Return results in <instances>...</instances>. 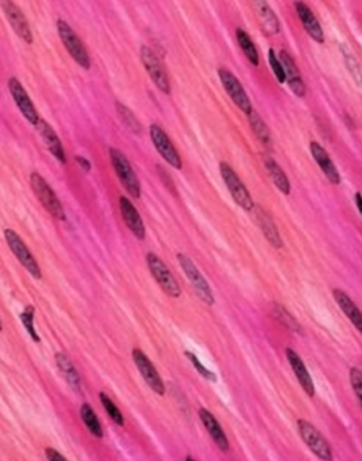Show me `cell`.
I'll use <instances>...</instances> for the list:
<instances>
[{
    "mask_svg": "<svg viewBox=\"0 0 362 461\" xmlns=\"http://www.w3.org/2000/svg\"><path fill=\"white\" fill-rule=\"evenodd\" d=\"M30 185L34 195L38 197L44 208L57 220H65V212L59 197L50 188V185L44 179V177L37 172L31 173Z\"/></svg>",
    "mask_w": 362,
    "mask_h": 461,
    "instance_id": "6da1fadb",
    "label": "cell"
},
{
    "mask_svg": "<svg viewBox=\"0 0 362 461\" xmlns=\"http://www.w3.org/2000/svg\"><path fill=\"white\" fill-rule=\"evenodd\" d=\"M110 158L115 169V173L118 175L124 189L127 190V193L133 199H140L141 197V184H140V179L137 178V174L133 170L128 159L124 157L122 151L117 148H110Z\"/></svg>",
    "mask_w": 362,
    "mask_h": 461,
    "instance_id": "7a4b0ae2",
    "label": "cell"
},
{
    "mask_svg": "<svg viewBox=\"0 0 362 461\" xmlns=\"http://www.w3.org/2000/svg\"><path fill=\"white\" fill-rule=\"evenodd\" d=\"M57 31H59V35H60L61 41H62V45L68 50L70 57L73 58L75 62L79 63L82 68L90 69V58L88 56V52H87L82 39L76 35L73 29L64 19H59L57 21Z\"/></svg>",
    "mask_w": 362,
    "mask_h": 461,
    "instance_id": "3957f363",
    "label": "cell"
},
{
    "mask_svg": "<svg viewBox=\"0 0 362 461\" xmlns=\"http://www.w3.org/2000/svg\"><path fill=\"white\" fill-rule=\"evenodd\" d=\"M219 170H220V175H222L229 192L231 193L234 202H237L242 209L250 212L254 206V202H253V199H251L249 190L246 189V186L243 185V182L240 179V177L233 170V168L226 162H220Z\"/></svg>",
    "mask_w": 362,
    "mask_h": 461,
    "instance_id": "277c9868",
    "label": "cell"
},
{
    "mask_svg": "<svg viewBox=\"0 0 362 461\" xmlns=\"http://www.w3.org/2000/svg\"><path fill=\"white\" fill-rule=\"evenodd\" d=\"M298 428L303 441L308 445V448L314 455H316L321 460L332 461V447L327 442V440L322 435V433L319 432L312 424L304 420L298 421Z\"/></svg>",
    "mask_w": 362,
    "mask_h": 461,
    "instance_id": "5b68a950",
    "label": "cell"
},
{
    "mask_svg": "<svg viewBox=\"0 0 362 461\" xmlns=\"http://www.w3.org/2000/svg\"><path fill=\"white\" fill-rule=\"evenodd\" d=\"M146 260L151 275L157 281L160 288H162L169 297L179 298L181 295L180 286L173 274L171 273V270L168 268V266L153 253L148 254Z\"/></svg>",
    "mask_w": 362,
    "mask_h": 461,
    "instance_id": "8992f818",
    "label": "cell"
},
{
    "mask_svg": "<svg viewBox=\"0 0 362 461\" xmlns=\"http://www.w3.org/2000/svg\"><path fill=\"white\" fill-rule=\"evenodd\" d=\"M178 259H179V263H180L181 268L182 271L185 273L187 278L189 279V282L192 284L193 288L196 290L199 298L207 304L209 306H212L213 302H215V298H213V293H212L211 288L209 285V282L206 281V278L202 275V273L198 270V267L195 266V263L192 262V259L184 254H179L178 255Z\"/></svg>",
    "mask_w": 362,
    "mask_h": 461,
    "instance_id": "52a82bcc",
    "label": "cell"
},
{
    "mask_svg": "<svg viewBox=\"0 0 362 461\" xmlns=\"http://www.w3.org/2000/svg\"><path fill=\"white\" fill-rule=\"evenodd\" d=\"M4 237H6V242L10 247V250L17 257V259L19 260V263L30 273L34 278L39 279L41 278V268H39L35 258L32 257L30 250L28 248V246L21 239V236L15 230H4Z\"/></svg>",
    "mask_w": 362,
    "mask_h": 461,
    "instance_id": "ba28073f",
    "label": "cell"
},
{
    "mask_svg": "<svg viewBox=\"0 0 362 461\" xmlns=\"http://www.w3.org/2000/svg\"><path fill=\"white\" fill-rule=\"evenodd\" d=\"M218 76L220 79V83L225 88V90L231 97V100L236 103V106L241 110L242 112L249 115L253 111L251 101H250L245 88L242 87L240 80L230 70H227L225 68L218 69Z\"/></svg>",
    "mask_w": 362,
    "mask_h": 461,
    "instance_id": "9c48e42d",
    "label": "cell"
},
{
    "mask_svg": "<svg viewBox=\"0 0 362 461\" xmlns=\"http://www.w3.org/2000/svg\"><path fill=\"white\" fill-rule=\"evenodd\" d=\"M141 61L146 69V72L151 76V81L155 84V87L158 88L161 92L164 93H171V83H169V77L160 61V58L157 57V55L153 52L149 46H142L141 48Z\"/></svg>",
    "mask_w": 362,
    "mask_h": 461,
    "instance_id": "30bf717a",
    "label": "cell"
},
{
    "mask_svg": "<svg viewBox=\"0 0 362 461\" xmlns=\"http://www.w3.org/2000/svg\"><path fill=\"white\" fill-rule=\"evenodd\" d=\"M151 142L154 144V147L157 148V151L160 153V155L175 169L180 170L182 168V162H181L180 155L179 151L176 150V147L172 144V141L169 139V137L166 135V133L157 124H151Z\"/></svg>",
    "mask_w": 362,
    "mask_h": 461,
    "instance_id": "8fae6325",
    "label": "cell"
},
{
    "mask_svg": "<svg viewBox=\"0 0 362 461\" xmlns=\"http://www.w3.org/2000/svg\"><path fill=\"white\" fill-rule=\"evenodd\" d=\"M0 7L3 8L6 18L10 26L17 32V35L26 43H32V34H31L29 22L21 8L11 0H0Z\"/></svg>",
    "mask_w": 362,
    "mask_h": 461,
    "instance_id": "7c38bea8",
    "label": "cell"
},
{
    "mask_svg": "<svg viewBox=\"0 0 362 461\" xmlns=\"http://www.w3.org/2000/svg\"><path fill=\"white\" fill-rule=\"evenodd\" d=\"M131 355H133V360H134L140 374L145 379L148 386L158 395H164L165 394V384H164L160 374L157 373L155 367L153 366V363L149 360V357L138 348H134Z\"/></svg>",
    "mask_w": 362,
    "mask_h": 461,
    "instance_id": "4fadbf2b",
    "label": "cell"
},
{
    "mask_svg": "<svg viewBox=\"0 0 362 461\" xmlns=\"http://www.w3.org/2000/svg\"><path fill=\"white\" fill-rule=\"evenodd\" d=\"M8 89H10V93L12 96L17 107L22 112V115L28 119V121L30 124L37 126V123L39 120V116H38V112H37L26 89L19 83V80L15 79V77H11L8 80Z\"/></svg>",
    "mask_w": 362,
    "mask_h": 461,
    "instance_id": "5bb4252c",
    "label": "cell"
},
{
    "mask_svg": "<svg viewBox=\"0 0 362 461\" xmlns=\"http://www.w3.org/2000/svg\"><path fill=\"white\" fill-rule=\"evenodd\" d=\"M278 59L281 62V66L284 69L285 75V81L291 88V90L298 96V97H304L305 96V86L303 83L302 76L299 72V68L294 58L291 57L285 50L280 52Z\"/></svg>",
    "mask_w": 362,
    "mask_h": 461,
    "instance_id": "9a60e30c",
    "label": "cell"
},
{
    "mask_svg": "<svg viewBox=\"0 0 362 461\" xmlns=\"http://www.w3.org/2000/svg\"><path fill=\"white\" fill-rule=\"evenodd\" d=\"M251 210H253L254 220H256L257 226L260 227V230H263V233L265 235L268 242L271 243L274 248H281L283 247V239L280 236V232L277 230L271 215L264 208H261L258 205H254Z\"/></svg>",
    "mask_w": 362,
    "mask_h": 461,
    "instance_id": "2e32d148",
    "label": "cell"
},
{
    "mask_svg": "<svg viewBox=\"0 0 362 461\" xmlns=\"http://www.w3.org/2000/svg\"><path fill=\"white\" fill-rule=\"evenodd\" d=\"M295 7H296V12L299 15V19L302 22L303 28L307 31V34L315 42L323 43L325 42V32H323V29H322L321 23L318 22L316 17L309 10V7L305 3H303V1H296Z\"/></svg>",
    "mask_w": 362,
    "mask_h": 461,
    "instance_id": "e0dca14e",
    "label": "cell"
},
{
    "mask_svg": "<svg viewBox=\"0 0 362 461\" xmlns=\"http://www.w3.org/2000/svg\"><path fill=\"white\" fill-rule=\"evenodd\" d=\"M120 208H121L122 216H123L124 223L128 227V230L135 235L137 239L144 240L145 239V224H144L138 210L133 205V202H130L127 197L122 196L120 199Z\"/></svg>",
    "mask_w": 362,
    "mask_h": 461,
    "instance_id": "ac0fdd59",
    "label": "cell"
},
{
    "mask_svg": "<svg viewBox=\"0 0 362 461\" xmlns=\"http://www.w3.org/2000/svg\"><path fill=\"white\" fill-rule=\"evenodd\" d=\"M251 7L254 8L256 17L261 25V28L267 31V34L273 35L280 31V22L274 11L267 0H250Z\"/></svg>",
    "mask_w": 362,
    "mask_h": 461,
    "instance_id": "d6986e66",
    "label": "cell"
},
{
    "mask_svg": "<svg viewBox=\"0 0 362 461\" xmlns=\"http://www.w3.org/2000/svg\"><path fill=\"white\" fill-rule=\"evenodd\" d=\"M287 359L292 367V371L296 375L301 386H302L304 393L308 395V397H314L315 395V386H314V382H312V377L311 375L308 373L307 367L304 366L303 363L302 357L291 348H287Z\"/></svg>",
    "mask_w": 362,
    "mask_h": 461,
    "instance_id": "ffe728a7",
    "label": "cell"
},
{
    "mask_svg": "<svg viewBox=\"0 0 362 461\" xmlns=\"http://www.w3.org/2000/svg\"><path fill=\"white\" fill-rule=\"evenodd\" d=\"M199 415H200V420L206 428V431L209 432V434L211 435L215 445L223 451V452H227L230 449V444H229V440L226 437V434L223 432L222 426L219 425V422L216 421V418L213 417L211 411H209L207 409H200L199 410Z\"/></svg>",
    "mask_w": 362,
    "mask_h": 461,
    "instance_id": "44dd1931",
    "label": "cell"
},
{
    "mask_svg": "<svg viewBox=\"0 0 362 461\" xmlns=\"http://www.w3.org/2000/svg\"><path fill=\"white\" fill-rule=\"evenodd\" d=\"M309 148H311V154H312L315 162L319 165V168L322 169V172L327 177V179L332 184H334V185H338L341 182V175H339L338 169L335 168L332 158L329 157L327 151L321 144H316V142H312Z\"/></svg>",
    "mask_w": 362,
    "mask_h": 461,
    "instance_id": "7402d4cb",
    "label": "cell"
},
{
    "mask_svg": "<svg viewBox=\"0 0 362 461\" xmlns=\"http://www.w3.org/2000/svg\"><path fill=\"white\" fill-rule=\"evenodd\" d=\"M37 128H38V131H39L44 142L48 146L49 151L53 154V157L57 161H60L61 164H65L66 158H65V153H64L60 138L57 137V134L55 133V130L52 128V126L48 121L39 119L38 123H37Z\"/></svg>",
    "mask_w": 362,
    "mask_h": 461,
    "instance_id": "603a6c76",
    "label": "cell"
},
{
    "mask_svg": "<svg viewBox=\"0 0 362 461\" xmlns=\"http://www.w3.org/2000/svg\"><path fill=\"white\" fill-rule=\"evenodd\" d=\"M334 300L338 304V306L341 308V311L346 315V317L349 318L353 325L361 332L362 331V316L360 309L356 306V304L352 301V298L342 290L335 288L332 291Z\"/></svg>",
    "mask_w": 362,
    "mask_h": 461,
    "instance_id": "cb8c5ba5",
    "label": "cell"
},
{
    "mask_svg": "<svg viewBox=\"0 0 362 461\" xmlns=\"http://www.w3.org/2000/svg\"><path fill=\"white\" fill-rule=\"evenodd\" d=\"M56 364L59 367V370L61 371L62 376L65 377V380L68 382V384L75 390V391H80L82 389V382H80V375L76 371L75 366L72 364L70 359L62 353V352H59L56 353Z\"/></svg>",
    "mask_w": 362,
    "mask_h": 461,
    "instance_id": "d4e9b609",
    "label": "cell"
},
{
    "mask_svg": "<svg viewBox=\"0 0 362 461\" xmlns=\"http://www.w3.org/2000/svg\"><path fill=\"white\" fill-rule=\"evenodd\" d=\"M264 162H265V168H267L268 173L271 175L272 181L277 186V189L284 195H289L291 184L288 181L287 174L283 172V169L278 166V164L271 157H267L264 159Z\"/></svg>",
    "mask_w": 362,
    "mask_h": 461,
    "instance_id": "484cf974",
    "label": "cell"
},
{
    "mask_svg": "<svg viewBox=\"0 0 362 461\" xmlns=\"http://www.w3.org/2000/svg\"><path fill=\"white\" fill-rule=\"evenodd\" d=\"M236 34H237V41H238V45H240L242 52L245 53V56L249 59L250 63H253L254 66H257L260 63V56H258L257 48L253 43L251 38L249 37V34L243 29H237Z\"/></svg>",
    "mask_w": 362,
    "mask_h": 461,
    "instance_id": "4316f807",
    "label": "cell"
},
{
    "mask_svg": "<svg viewBox=\"0 0 362 461\" xmlns=\"http://www.w3.org/2000/svg\"><path fill=\"white\" fill-rule=\"evenodd\" d=\"M80 415H82V420H83L84 425L87 426V429L90 431V434L95 435L96 438H102V437H103V428H102V424H100V421H99L96 413L93 411V409L90 407V404H82Z\"/></svg>",
    "mask_w": 362,
    "mask_h": 461,
    "instance_id": "83f0119b",
    "label": "cell"
},
{
    "mask_svg": "<svg viewBox=\"0 0 362 461\" xmlns=\"http://www.w3.org/2000/svg\"><path fill=\"white\" fill-rule=\"evenodd\" d=\"M249 121H250V127L254 131V134L257 135V138L260 139L261 144H271V133L268 126L265 124V121L261 119V116L258 115L254 110L249 114Z\"/></svg>",
    "mask_w": 362,
    "mask_h": 461,
    "instance_id": "f1b7e54d",
    "label": "cell"
},
{
    "mask_svg": "<svg viewBox=\"0 0 362 461\" xmlns=\"http://www.w3.org/2000/svg\"><path fill=\"white\" fill-rule=\"evenodd\" d=\"M272 311H273V316L277 318L283 325H285L288 329H291L294 332L302 333L301 324L296 321V318L294 317L285 308H283L281 305L273 304L272 305Z\"/></svg>",
    "mask_w": 362,
    "mask_h": 461,
    "instance_id": "f546056e",
    "label": "cell"
},
{
    "mask_svg": "<svg viewBox=\"0 0 362 461\" xmlns=\"http://www.w3.org/2000/svg\"><path fill=\"white\" fill-rule=\"evenodd\" d=\"M99 398H100V402L103 404L106 413L108 414V417L118 425V426H124V418H123V414L121 413V410L117 407V404L113 402V400L104 394V393H100L99 394Z\"/></svg>",
    "mask_w": 362,
    "mask_h": 461,
    "instance_id": "4dcf8cb0",
    "label": "cell"
},
{
    "mask_svg": "<svg viewBox=\"0 0 362 461\" xmlns=\"http://www.w3.org/2000/svg\"><path fill=\"white\" fill-rule=\"evenodd\" d=\"M117 111H118V115L121 117L122 121L135 134H141L142 128H141V124L138 121V119L135 117V115L126 107L123 106L121 103H117Z\"/></svg>",
    "mask_w": 362,
    "mask_h": 461,
    "instance_id": "1f68e13d",
    "label": "cell"
},
{
    "mask_svg": "<svg viewBox=\"0 0 362 461\" xmlns=\"http://www.w3.org/2000/svg\"><path fill=\"white\" fill-rule=\"evenodd\" d=\"M34 317H35V309H34V306L29 305V306L25 308V311H23L22 315H21V322H22V325L25 326V329L28 331V333L30 335L32 342L39 343L41 339H39V336H38V333H37V331H35Z\"/></svg>",
    "mask_w": 362,
    "mask_h": 461,
    "instance_id": "d6a6232c",
    "label": "cell"
},
{
    "mask_svg": "<svg viewBox=\"0 0 362 461\" xmlns=\"http://www.w3.org/2000/svg\"><path fill=\"white\" fill-rule=\"evenodd\" d=\"M185 356L191 360V363L193 364V367H195V370L199 373V374L202 375L203 377H206V379H209V380H212V382H215L216 380V376H215V374L212 373V371H210L209 369H206L202 363H200V360L198 359V356L196 355H193L192 352H185Z\"/></svg>",
    "mask_w": 362,
    "mask_h": 461,
    "instance_id": "836d02e7",
    "label": "cell"
},
{
    "mask_svg": "<svg viewBox=\"0 0 362 461\" xmlns=\"http://www.w3.org/2000/svg\"><path fill=\"white\" fill-rule=\"evenodd\" d=\"M269 63H271L272 70L277 79V81L280 84H284L285 83V75H284V69L281 66V62L278 57L276 56V53L273 52V49L269 50Z\"/></svg>",
    "mask_w": 362,
    "mask_h": 461,
    "instance_id": "e575fe53",
    "label": "cell"
},
{
    "mask_svg": "<svg viewBox=\"0 0 362 461\" xmlns=\"http://www.w3.org/2000/svg\"><path fill=\"white\" fill-rule=\"evenodd\" d=\"M350 382H352V386H353V390H354V393H356L357 398H359V400H360V402H361V398H362L361 370H359V369H356V367H353V369L350 370Z\"/></svg>",
    "mask_w": 362,
    "mask_h": 461,
    "instance_id": "d590c367",
    "label": "cell"
},
{
    "mask_svg": "<svg viewBox=\"0 0 362 461\" xmlns=\"http://www.w3.org/2000/svg\"><path fill=\"white\" fill-rule=\"evenodd\" d=\"M345 59L347 62V69L353 73V76L357 79L359 83H361V69H360V65L359 62L356 61V58L347 53H345Z\"/></svg>",
    "mask_w": 362,
    "mask_h": 461,
    "instance_id": "8d00e7d4",
    "label": "cell"
},
{
    "mask_svg": "<svg viewBox=\"0 0 362 461\" xmlns=\"http://www.w3.org/2000/svg\"><path fill=\"white\" fill-rule=\"evenodd\" d=\"M45 456H46L48 461H68L61 455L59 451H56L53 448H46L45 449Z\"/></svg>",
    "mask_w": 362,
    "mask_h": 461,
    "instance_id": "74e56055",
    "label": "cell"
},
{
    "mask_svg": "<svg viewBox=\"0 0 362 461\" xmlns=\"http://www.w3.org/2000/svg\"><path fill=\"white\" fill-rule=\"evenodd\" d=\"M76 161H77L79 166H80L84 172H90V162L87 158H84V157H82V155H77V157H76Z\"/></svg>",
    "mask_w": 362,
    "mask_h": 461,
    "instance_id": "f35d334b",
    "label": "cell"
},
{
    "mask_svg": "<svg viewBox=\"0 0 362 461\" xmlns=\"http://www.w3.org/2000/svg\"><path fill=\"white\" fill-rule=\"evenodd\" d=\"M356 204H357V208H359V210H360V213H361L362 210V204H361V193H356Z\"/></svg>",
    "mask_w": 362,
    "mask_h": 461,
    "instance_id": "ab89813d",
    "label": "cell"
},
{
    "mask_svg": "<svg viewBox=\"0 0 362 461\" xmlns=\"http://www.w3.org/2000/svg\"><path fill=\"white\" fill-rule=\"evenodd\" d=\"M185 461H196V460H195V459H192V458H187V459H185Z\"/></svg>",
    "mask_w": 362,
    "mask_h": 461,
    "instance_id": "60d3db41",
    "label": "cell"
},
{
    "mask_svg": "<svg viewBox=\"0 0 362 461\" xmlns=\"http://www.w3.org/2000/svg\"><path fill=\"white\" fill-rule=\"evenodd\" d=\"M0 331H1V321H0Z\"/></svg>",
    "mask_w": 362,
    "mask_h": 461,
    "instance_id": "b9f144b4",
    "label": "cell"
}]
</instances>
